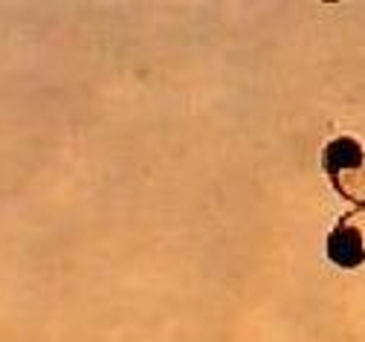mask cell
<instances>
[{
    "instance_id": "1",
    "label": "cell",
    "mask_w": 365,
    "mask_h": 342,
    "mask_svg": "<svg viewBox=\"0 0 365 342\" xmlns=\"http://www.w3.org/2000/svg\"><path fill=\"white\" fill-rule=\"evenodd\" d=\"M322 169L345 201L365 206V149L354 136H336L325 145Z\"/></svg>"
},
{
    "instance_id": "2",
    "label": "cell",
    "mask_w": 365,
    "mask_h": 342,
    "mask_svg": "<svg viewBox=\"0 0 365 342\" xmlns=\"http://www.w3.org/2000/svg\"><path fill=\"white\" fill-rule=\"evenodd\" d=\"M328 258L342 270H356L365 264V206L342 215L328 235Z\"/></svg>"
}]
</instances>
